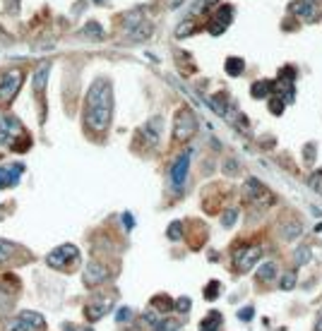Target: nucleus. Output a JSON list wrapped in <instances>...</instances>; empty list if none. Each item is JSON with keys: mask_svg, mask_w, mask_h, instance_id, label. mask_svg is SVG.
I'll use <instances>...</instances> for the list:
<instances>
[{"mask_svg": "<svg viewBox=\"0 0 322 331\" xmlns=\"http://www.w3.org/2000/svg\"><path fill=\"white\" fill-rule=\"evenodd\" d=\"M190 34H195V22H192V19L183 22L181 27L176 29V36H178V39H185V36H190Z\"/></svg>", "mask_w": 322, "mask_h": 331, "instance_id": "28", "label": "nucleus"}, {"mask_svg": "<svg viewBox=\"0 0 322 331\" xmlns=\"http://www.w3.org/2000/svg\"><path fill=\"white\" fill-rule=\"evenodd\" d=\"M109 278V269L101 262H89V267L84 269V283L87 286H99Z\"/></svg>", "mask_w": 322, "mask_h": 331, "instance_id": "11", "label": "nucleus"}, {"mask_svg": "<svg viewBox=\"0 0 322 331\" xmlns=\"http://www.w3.org/2000/svg\"><path fill=\"white\" fill-rule=\"evenodd\" d=\"M231 17H233L231 5H224V8H219V12H217V17H214V22L221 24V27H228V24H231Z\"/></svg>", "mask_w": 322, "mask_h": 331, "instance_id": "23", "label": "nucleus"}, {"mask_svg": "<svg viewBox=\"0 0 322 331\" xmlns=\"http://www.w3.org/2000/svg\"><path fill=\"white\" fill-rule=\"evenodd\" d=\"M188 168H190V151H185L183 156L176 158V163L171 166V182L176 190H181L188 180Z\"/></svg>", "mask_w": 322, "mask_h": 331, "instance_id": "7", "label": "nucleus"}, {"mask_svg": "<svg viewBox=\"0 0 322 331\" xmlns=\"http://www.w3.org/2000/svg\"><path fill=\"white\" fill-rule=\"evenodd\" d=\"M48 72H51V63H41L39 70L34 72V89H36V91H44V89H46Z\"/></svg>", "mask_w": 322, "mask_h": 331, "instance_id": "13", "label": "nucleus"}, {"mask_svg": "<svg viewBox=\"0 0 322 331\" xmlns=\"http://www.w3.org/2000/svg\"><path fill=\"white\" fill-rule=\"evenodd\" d=\"M236 219H238V211H236V209H228V211L221 216V223H224L226 228H231V226L236 223Z\"/></svg>", "mask_w": 322, "mask_h": 331, "instance_id": "32", "label": "nucleus"}, {"mask_svg": "<svg viewBox=\"0 0 322 331\" xmlns=\"http://www.w3.org/2000/svg\"><path fill=\"white\" fill-rule=\"evenodd\" d=\"M274 278H276V262H265V264L257 269V281L272 283Z\"/></svg>", "mask_w": 322, "mask_h": 331, "instance_id": "14", "label": "nucleus"}, {"mask_svg": "<svg viewBox=\"0 0 322 331\" xmlns=\"http://www.w3.org/2000/svg\"><path fill=\"white\" fill-rule=\"evenodd\" d=\"M272 82H265V79H260V82H255L250 87V96L252 99H265V96H269V91H272Z\"/></svg>", "mask_w": 322, "mask_h": 331, "instance_id": "17", "label": "nucleus"}, {"mask_svg": "<svg viewBox=\"0 0 322 331\" xmlns=\"http://www.w3.org/2000/svg\"><path fill=\"white\" fill-rule=\"evenodd\" d=\"M308 262H310V247L303 245V247H298V250L293 252V264H296V267H303Z\"/></svg>", "mask_w": 322, "mask_h": 331, "instance_id": "27", "label": "nucleus"}, {"mask_svg": "<svg viewBox=\"0 0 322 331\" xmlns=\"http://www.w3.org/2000/svg\"><path fill=\"white\" fill-rule=\"evenodd\" d=\"M176 308L181 310V312H188V310H190V300L188 298H181L178 302H176Z\"/></svg>", "mask_w": 322, "mask_h": 331, "instance_id": "40", "label": "nucleus"}, {"mask_svg": "<svg viewBox=\"0 0 322 331\" xmlns=\"http://www.w3.org/2000/svg\"><path fill=\"white\" fill-rule=\"evenodd\" d=\"M269 113L282 115V113H284V101H282V99H272V101H269Z\"/></svg>", "mask_w": 322, "mask_h": 331, "instance_id": "37", "label": "nucleus"}, {"mask_svg": "<svg viewBox=\"0 0 322 331\" xmlns=\"http://www.w3.org/2000/svg\"><path fill=\"white\" fill-rule=\"evenodd\" d=\"M19 319H22L27 326H32V329H44L46 326V322H44V317L41 315H36V312H19Z\"/></svg>", "mask_w": 322, "mask_h": 331, "instance_id": "16", "label": "nucleus"}, {"mask_svg": "<svg viewBox=\"0 0 322 331\" xmlns=\"http://www.w3.org/2000/svg\"><path fill=\"white\" fill-rule=\"evenodd\" d=\"M315 154H317L315 144H313V142H308L306 147H303V158H306V163H313V161H315Z\"/></svg>", "mask_w": 322, "mask_h": 331, "instance_id": "34", "label": "nucleus"}, {"mask_svg": "<svg viewBox=\"0 0 322 331\" xmlns=\"http://www.w3.org/2000/svg\"><path fill=\"white\" fill-rule=\"evenodd\" d=\"M181 235H183V223L181 221H173L171 226H168V238L171 240H181Z\"/></svg>", "mask_w": 322, "mask_h": 331, "instance_id": "31", "label": "nucleus"}, {"mask_svg": "<svg viewBox=\"0 0 322 331\" xmlns=\"http://www.w3.org/2000/svg\"><path fill=\"white\" fill-rule=\"evenodd\" d=\"M291 12H293V15L306 17V19H313L315 17L313 3H308V0H296V3H291Z\"/></svg>", "mask_w": 322, "mask_h": 331, "instance_id": "15", "label": "nucleus"}, {"mask_svg": "<svg viewBox=\"0 0 322 331\" xmlns=\"http://www.w3.org/2000/svg\"><path fill=\"white\" fill-rule=\"evenodd\" d=\"M94 3H103V0H94Z\"/></svg>", "mask_w": 322, "mask_h": 331, "instance_id": "45", "label": "nucleus"}, {"mask_svg": "<svg viewBox=\"0 0 322 331\" xmlns=\"http://www.w3.org/2000/svg\"><path fill=\"white\" fill-rule=\"evenodd\" d=\"M293 84H296V70L293 67H284L279 72V79H276V87L284 89V103H293V99H296Z\"/></svg>", "mask_w": 322, "mask_h": 331, "instance_id": "8", "label": "nucleus"}, {"mask_svg": "<svg viewBox=\"0 0 322 331\" xmlns=\"http://www.w3.org/2000/svg\"><path fill=\"white\" fill-rule=\"evenodd\" d=\"M209 103H212V108L217 110L219 115H226L228 103H226V96H224V94H214L212 99H209Z\"/></svg>", "mask_w": 322, "mask_h": 331, "instance_id": "26", "label": "nucleus"}, {"mask_svg": "<svg viewBox=\"0 0 322 331\" xmlns=\"http://www.w3.org/2000/svg\"><path fill=\"white\" fill-rule=\"evenodd\" d=\"M24 173L22 163H10V166H0V187H15L19 178Z\"/></svg>", "mask_w": 322, "mask_h": 331, "instance_id": "9", "label": "nucleus"}, {"mask_svg": "<svg viewBox=\"0 0 322 331\" xmlns=\"http://www.w3.org/2000/svg\"><path fill=\"white\" fill-rule=\"evenodd\" d=\"M116 319H118V322H127V319H130V310H127V308L118 310V315H116Z\"/></svg>", "mask_w": 322, "mask_h": 331, "instance_id": "41", "label": "nucleus"}, {"mask_svg": "<svg viewBox=\"0 0 322 331\" xmlns=\"http://www.w3.org/2000/svg\"><path fill=\"white\" fill-rule=\"evenodd\" d=\"M152 32H154V27H152L149 22H140L133 32H130V36H133L135 41H147L152 36Z\"/></svg>", "mask_w": 322, "mask_h": 331, "instance_id": "18", "label": "nucleus"}, {"mask_svg": "<svg viewBox=\"0 0 322 331\" xmlns=\"http://www.w3.org/2000/svg\"><path fill=\"white\" fill-rule=\"evenodd\" d=\"M300 230H303V226H300L298 221H289V223L282 226V238L284 240H293V238L300 235Z\"/></svg>", "mask_w": 322, "mask_h": 331, "instance_id": "19", "label": "nucleus"}, {"mask_svg": "<svg viewBox=\"0 0 322 331\" xmlns=\"http://www.w3.org/2000/svg\"><path fill=\"white\" fill-rule=\"evenodd\" d=\"M219 291H221V283L219 281H212V283H207V288H204V298L207 300L219 298Z\"/></svg>", "mask_w": 322, "mask_h": 331, "instance_id": "29", "label": "nucleus"}, {"mask_svg": "<svg viewBox=\"0 0 322 331\" xmlns=\"http://www.w3.org/2000/svg\"><path fill=\"white\" fill-rule=\"evenodd\" d=\"M111 115H113V89L106 79H99L87 91L84 125L94 132H103L111 125Z\"/></svg>", "mask_w": 322, "mask_h": 331, "instance_id": "1", "label": "nucleus"}, {"mask_svg": "<svg viewBox=\"0 0 322 331\" xmlns=\"http://www.w3.org/2000/svg\"><path fill=\"white\" fill-rule=\"evenodd\" d=\"M236 125H241V130H245V132H248V118H245V115H238Z\"/></svg>", "mask_w": 322, "mask_h": 331, "instance_id": "42", "label": "nucleus"}, {"mask_svg": "<svg viewBox=\"0 0 322 331\" xmlns=\"http://www.w3.org/2000/svg\"><path fill=\"white\" fill-rule=\"evenodd\" d=\"M243 195H245L248 199H250V202H257V199H262L265 204H272V202H274L272 192H269V190L265 187V185H262V182L257 180V178H248V180H245Z\"/></svg>", "mask_w": 322, "mask_h": 331, "instance_id": "5", "label": "nucleus"}, {"mask_svg": "<svg viewBox=\"0 0 322 331\" xmlns=\"http://www.w3.org/2000/svg\"><path fill=\"white\" fill-rule=\"evenodd\" d=\"M154 331H178V324H173V322H164V319H159V322L154 324Z\"/></svg>", "mask_w": 322, "mask_h": 331, "instance_id": "35", "label": "nucleus"}, {"mask_svg": "<svg viewBox=\"0 0 322 331\" xmlns=\"http://www.w3.org/2000/svg\"><path fill=\"white\" fill-rule=\"evenodd\" d=\"M197 132V118L192 110L183 108L176 113V123H173V139L176 142H188L190 137Z\"/></svg>", "mask_w": 322, "mask_h": 331, "instance_id": "2", "label": "nucleus"}, {"mask_svg": "<svg viewBox=\"0 0 322 331\" xmlns=\"http://www.w3.org/2000/svg\"><path fill=\"white\" fill-rule=\"evenodd\" d=\"M310 187H313L315 192H320V195H322V171H317V173L310 175Z\"/></svg>", "mask_w": 322, "mask_h": 331, "instance_id": "36", "label": "nucleus"}, {"mask_svg": "<svg viewBox=\"0 0 322 331\" xmlns=\"http://www.w3.org/2000/svg\"><path fill=\"white\" fill-rule=\"evenodd\" d=\"M238 317H241L243 322H250L252 319V308H243L241 312H238Z\"/></svg>", "mask_w": 322, "mask_h": 331, "instance_id": "39", "label": "nucleus"}, {"mask_svg": "<svg viewBox=\"0 0 322 331\" xmlns=\"http://www.w3.org/2000/svg\"><path fill=\"white\" fill-rule=\"evenodd\" d=\"M260 254H262V250L260 247H241L236 252V257H233V267H236V271H241V274H245V271H250L252 264L260 259Z\"/></svg>", "mask_w": 322, "mask_h": 331, "instance_id": "6", "label": "nucleus"}, {"mask_svg": "<svg viewBox=\"0 0 322 331\" xmlns=\"http://www.w3.org/2000/svg\"><path fill=\"white\" fill-rule=\"evenodd\" d=\"M221 171L226 175H236L238 173V161H233V158H226L224 161V166H221Z\"/></svg>", "mask_w": 322, "mask_h": 331, "instance_id": "33", "label": "nucleus"}, {"mask_svg": "<svg viewBox=\"0 0 322 331\" xmlns=\"http://www.w3.org/2000/svg\"><path fill=\"white\" fill-rule=\"evenodd\" d=\"M109 310H111V300H101V302H96V305H87L84 315L94 322V319H101L103 312H109Z\"/></svg>", "mask_w": 322, "mask_h": 331, "instance_id": "12", "label": "nucleus"}, {"mask_svg": "<svg viewBox=\"0 0 322 331\" xmlns=\"http://www.w3.org/2000/svg\"><path fill=\"white\" fill-rule=\"evenodd\" d=\"M17 252H19V247H17L15 243H8V240H0V264H3V262H10Z\"/></svg>", "mask_w": 322, "mask_h": 331, "instance_id": "20", "label": "nucleus"}, {"mask_svg": "<svg viewBox=\"0 0 322 331\" xmlns=\"http://www.w3.org/2000/svg\"><path fill=\"white\" fill-rule=\"evenodd\" d=\"M308 3H310V0H308Z\"/></svg>", "mask_w": 322, "mask_h": 331, "instance_id": "47", "label": "nucleus"}, {"mask_svg": "<svg viewBox=\"0 0 322 331\" xmlns=\"http://www.w3.org/2000/svg\"><path fill=\"white\" fill-rule=\"evenodd\" d=\"M221 322H224V319H221L219 312H209V317H207V319H202L200 329H202V331H214V329H219Z\"/></svg>", "mask_w": 322, "mask_h": 331, "instance_id": "22", "label": "nucleus"}, {"mask_svg": "<svg viewBox=\"0 0 322 331\" xmlns=\"http://www.w3.org/2000/svg\"><path fill=\"white\" fill-rule=\"evenodd\" d=\"M243 70H245V63L241 58H228L226 60V75L238 77V75H243Z\"/></svg>", "mask_w": 322, "mask_h": 331, "instance_id": "21", "label": "nucleus"}, {"mask_svg": "<svg viewBox=\"0 0 322 331\" xmlns=\"http://www.w3.org/2000/svg\"><path fill=\"white\" fill-rule=\"evenodd\" d=\"M22 132V125L17 123L12 115H3L0 113V144H8L12 137Z\"/></svg>", "mask_w": 322, "mask_h": 331, "instance_id": "10", "label": "nucleus"}, {"mask_svg": "<svg viewBox=\"0 0 322 331\" xmlns=\"http://www.w3.org/2000/svg\"><path fill=\"white\" fill-rule=\"evenodd\" d=\"M207 3H212V0H207Z\"/></svg>", "mask_w": 322, "mask_h": 331, "instance_id": "46", "label": "nucleus"}, {"mask_svg": "<svg viewBox=\"0 0 322 331\" xmlns=\"http://www.w3.org/2000/svg\"><path fill=\"white\" fill-rule=\"evenodd\" d=\"M152 305H154L157 310H161V312L166 315V312H171L173 310V300L168 298V295H157V298L152 300Z\"/></svg>", "mask_w": 322, "mask_h": 331, "instance_id": "25", "label": "nucleus"}, {"mask_svg": "<svg viewBox=\"0 0 322 331\" xmlns=\"http://www.w3.org/2000/svg\"><path fill=\"white\" fill-rule=\"evenodd\" d=\"M207 32L212 34V36H217V34H224V32H226V27H221V24H217V22L212 19V22L207 24Z\"/></svg>", "mask_w": 322, "mask_h": 331, "instance_id": "38", "label": "nucleus"}, {"mask_svg": "<svg viewBox=\"0 0 322 331\" xmlns=\"http://www.w3.org/2000/svg\"><path fill=\"white\" fill-rule=\"evenodd\" d=\"M77 259H79V250L75 245H60L58 250H53L46 257L48 267H53V269H68L72 262H77Z\"/></svg>", "mask_w": 322, "mask_h": 331, "instance_id": "4", "label": "nucleus"}, {"mask_svg": "<svg viewBox=\"0 0 322 331\" xmlns=\"http://www.w3.org/2000/svg\"><path fill=\"white\" fill-rule=\"evenodd\" d=\"M22 70H5L0 75V101L3 103H12L15 96L19 94V87H22Z\"/></svg>", "mask_w": 322, "mask_h": 331, "instance_id": "3", "label": "nucleus"}, {"mask_svg": "<svg viewBox=\"0 0 322 331\" xmlns=\"http://www.w3.org/2000/svg\"><path fill=\"white\" fill-rule=\"evenodd\" d=\"M313 331H322V315L315 319V326H313Z\"/></svg>", "mask_w": 322, "mask_h": 331, "instance_id": "43", "label": "nucleus"}, {"mask_svg": "<svg viewBox=\"0 0 322 331\" xmlns=\"http://www.w3.org/2000/svg\"><path fill=\"white\" fill-rule=\"evenodd\" d=\"M77 331H92V329H77Z\"/></svg>", "mask_w": 322, "mask_h": 331, "instance_id": "44", "label": "nucleus"}, {"mask_svg": "<svg viewBox=\"0 0 322 331\" xmlns=\"http://www.w3.org/2000/svg\"><path fill=\"white\" fill-rule=\"evenodd\" d=\"M82 34L89 36V39H103V27L99 22H89L84 29H82Z\"/></svg>", "mask_w": 322, "mask_h": 331, "instance_id": "24", "label": "nucleus"}, {"mask_svg": "<svg viewBox=\"0 0 322 331\" xmlns=\"http://www.w3.org/2000/svg\"><path fill=\"white\" fill-rule=\"evenodd\" d=\"M279 286H282V291H291V288L296 286V274H293V271L284 274V276H282V281H279Z\"/></svg>", "mask_w": 322, "mask_h": 331, "instance_id": "30", "label": "nucleus"}]
</instances>
